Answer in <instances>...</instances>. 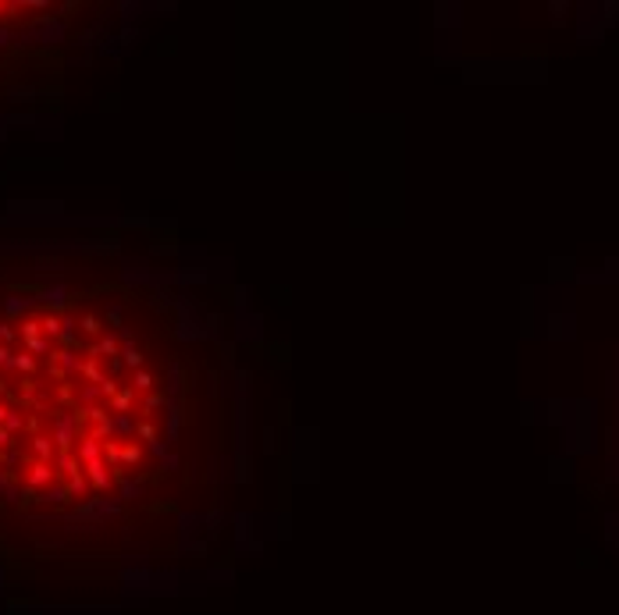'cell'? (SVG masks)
Masks as SVG:
<instances>
[{
    "label": "cell",
    "mask_w": 619,
    "mask_h": 615,
    "mask_svg": "<svg viewBox=\"0 0 619 615\" xmlns=\"http://www.w3.org/2000/svg\"><path fill=\"white\" fill-rule=\"evenodd\" d=\"M4 8H8V4H0V15H4Z\"/></svg>",
    "instance_id": "1"
}]
</instances>
